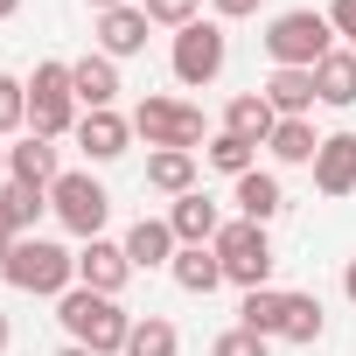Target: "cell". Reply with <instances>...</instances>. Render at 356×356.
Segmentation results:
<instances>
[{
	"instance_id": "obj_11",
	"label": "cell",
	"mask_w": 356,
	"mask_h": 356,
	"mask_svg": "<svg viewBox=\"0 0 356 356\" xmlns=\"http://www.w3.org/2000/svg\"><path fill=\"white\" fill-rule=\"evenodd\" d=\"M168 231H175V245H217V231H224V210H217L203 189H189V196H175V210H168Z\"/></svg>"
},
{
	"instance_id": "obj_27",
	"label": "cell",
	"mask_w": 356,
	"mask_h": 356,
	"mask_svg": "<svg viewBox=\"0 0 356 356\" xmlns=\"http://www.w3.org/2000/svg\"><path fill=\"white\" fill-rule=\"evenodd\" d=\"M203 161H210L217 175H231V182H238V175H252V168H259V147H245L238 133H224V126H217V133H210V147H203Z\"/></svg>"
},
{
	"instance_id": "obj_28",
	"label": "cell",
	"mask_w": 356,
	"mask_h": 356,
	"mask_svg": "<svg viewBox=\"0 0 356 356\" xmlns=\"http://www.w3.org/2000/svg\"><path fill=\"white\" fill-rule=\"evenodd\" d=\"M0 210H8V217L22 224V238H29V231H35V217L49 210V196H42V189H22V182H8V189H0Z\"/></svg>"
},
{
	"instance_id": "obj_14",
	"label": "cell",
	"mask_w": 356,
	"mask_h": 356,
	"mask_svg": "<svg viewBox=\"0 0 356 356\" xmlns=\"http://www.w3.org/2000/svg\"><path fill=\"white\" fill-rule=\"evenodd\" d=\"M231 203H238L245 224H273V217L286 210V189H280V175L252 168V175H238V182H231Z\"/></svg>"
},
{
	"instance_id": "obj_9",
	"label": "cell",
	"mask_w": 356,
	"mask_h": 356,
	"mask_svg": "<svg viewBox=\"0 0 356 356\" xmlns=\"http://www.w3.org/2000/svg\"><path fill=\"white\" fill-rule=\"evenodd\" d=\"M133 280V259H126V245H112V238H91L84 252H77V286H91V293H112L119 300V286Z\"/></svg>"
},
{
	"instance_id": "obj_10",
	"label": "cell",
	"mask_w": 356,
	"mask_h": 356,
	"mask_svg": "<svg viewBox=\"0 0 356 356\" xmlns=\"http://www.w3.org/2000/svg\"><path fill=\"white\" fill-rule=\"evenodd\" d=\"M314 189L335 203V196H356V133H328L321 154H314Z\"/></svg>"
},
{
	"instance_id": "obj_29",
	"label": "cell",
	"mask_w": 356,
	"mask_h": 356,
	"mask_svg": "<svg viewBox=\"0 0 356 356\" xmlns=\"http://www.w3.org/2000/svg\"><path fill=\"white\" fill-rule=\"evenodd\" d=\"M22 126H29V84L0 70V140H8V133H22Z\"/></svg>"
},
{
	"instance_id": "obj_37",
	"label": "cell",
	"mask_w": 356,
	"mask_h": 356,
	"mask_svg": "<svg viewBox=\"0 0 356 356\" xmlns=\"http://www.w3.org/2000/svg\"><path fill=\"white\" fill-rule=\"evenodd\" d=\"M22 15V0H0V22H15Z\"/></svg>"
},
{
	"instance_id": "obj_33",
	"label": "cell",
	"mask_w": 356,
	"mask_h": 356,
	"mask_svg": "<svg viewBox=\"0 0 356 356\" xmlns=\"http://www.w3.org/2000/svg\"><path fill=\"white\" fill-rule=\"evenodd\" d=\"M217 8V22H245V15H259V0H210Z\"/></svg>"
},
{
	"instance_id": "obj_4",
	"label": "cell",
	"mask_w": 356,
	"mask_h": 356,
	"mask_svg": "<svg viewBox=\"0 0 356 356\" xmlns=\"http://www.w3.org/2000/svg\"><path fill=\"white\" fill-rule=\"evenodd\" d=\"M77 119H84V105H77V91H70V63H35V77H29V133L35 140H63V133H77Z\"/></svg>"
},
{
	"instance_id": "obj_18",
	"label": "cell",
	"mask_w": 356,
	"mask_h": 356,
	"mask_svg": "<svg viewBox=\"0 0 356 356\" xmlns=\"http://www.w3.org/2000/svg\"><path fill=\"white\" fill-rule=\"evenodd\" d=\"M168 273H175V286H182V293H203V300L224 286V259H217V245H182Z\"/></svg>"
},
{
	"instance_id": "obj_19",
	"label": "cell",
	"mask_w": 356,
	"mask_h": 356,
	"mask_svg": "<svg viewBox=\"0 0 356 356\" xmlns=\"http://www.w3.org/2000/svg\"><path fill=\"white\" fill-rule=\"evenodd\" d=\"M126 140H133V119H119V112H84V119H77V147H84L91 161H119Z\"/></svg>"
},
{
	"instance_id": "obj_16",
	"label": "cell",
	"mask_w": 356,
	"mask_h": 356,
	"mask_svg": "<svg viewBox=\"0 0 356 356\" xmlns=\"http://www.w3.org/2000/svg\"><path fill=\"white\" fill-rule=\"evenodd\" d=\"M147 29H154L147 8H112V15H98V56H112V63H119V56H140V49H147Z\"/></svg>"
},
{
	"instance_id": "obj_22",
	"label": "cell",
	"mask_w": 356,
	"mask_h": 356,
	"mask_svg": "<svg viewBox=\"0 0 356 356\" xmlns=\"http://www.w3.org/2000/svg\"><path fill=\"white\" fill-rule=\"evenodd\" d=\"M266 154H273L280 168H314V154H321L314 119H280V126H273V140H266Z\"/></svg>"
},
{
	"instance_id": "obj_13",
	"label": "cell",
	"mask_w": 356,
	"mask_h": 356,
	"mask_svg": "<svg viewBox=\"0 0 356 356\" xmlns=\"http://www.w3.org/2000/svg\"><path fill=\"white\" fill-rule=\"evenodd\" d=\"M56 175H63V168H56V140H35V133H29L22 147H8V182L49 196V189H56Z\"/></svg>"
},
{
	"instance_id": "obj_23",
	"label": "cell",
	"mask_w": 356,
	"mask_h": 356,
	"mask_svg": "<svg viewBox=\"0 0 356 356\" xmlns=\"http://www.w3.org/2000/svg\"><path fill=\"white\" fill-rule=\"evenodd\" d=\"M314 98L321 105H356V49H328L314 63Z\"/></svg>"
},
{
	"instance_id": "obj_17",
	"label": "cell",
	"mask_w": 356,
	"mask_h": 356,
	"mask_svg": "<svg viewBox=\"0 0 356 356\" xmlns=\"http://www.w3.org/2000/svg\"><path fill=\"white\" fill-rule=\"evenodd\" d=\"M273 126H280V112L266 105V91H238V98L224 105V133H238L245 147H266Z\"/></svg>"
},
{
	"instance_id": "obj_12",
	"label": "cell",
	"mask_w": 356,
	"mask_h": 356,
	"mask_svg": "<svg viewBox=\"0 0 356 356\" xmlns=\"http://www.w3.org/2000/svg\"><path fill=\"white\" fill-rule=\"evenodd\" d=\"M70 91H77V105H84V112H112V98H119V63H112V56H98V49H91V56H77V63H70Z\"/></svg>"
},
{
	"instance_id": "obj_34",
	"label": "cell",
	"mask_w": 356,
	"mask_h": 356,
	"mask_svg": "<svg viewBox=\"0 0 356 356\" xmlns=\"http://www.w3.org/2000/svg\"><path fill=\"white\" fill-rule=\"evenodd\" d=\"M15 245H22V224H15L8 210H0V266H8V252H15Z\"/></svg>"
},
{
	"instance_id": "obj_38",
	"label": "cell",
	"mask_w": 356,
	"mask_h": 356,
	"mask_svg": "<svg viewBox=\"0 0 356 356\" xmlns=\"http://www.w3.org/2000/svg\"><path fill=\"white\" fill-rule=\"evenodd\" d=\"M8 342H15V328H8V314H0V356H8Z\"/></svg>"
},
{
	"instance_id": "obj_30",
	"label": "cell",
	"mask_w": 356,
	"mask_h": 356,
	"mask_svg": "<svg viewBox=\"0 0 356 356\" xmlns=\"http://www.w3.org/2000/svg\"><path fill=\"white\" fill-rule=\"evenodd\" d=\"M140 8H147L154 29H175V35H182L189 22H203V0H140Z\"/></svg>"
},
{
	"instance_id": "obj_8",
	"label": "cell",
	"mask_w": 356,
	"mask_h": 356,
	"mask_svg": "<svg viewBox=\"0 0 356 356\" xmlns=\"http://www.w3.org/2000/svg\"><path fill=\"white\" fill-rule=\"evenodd\" d=\"M217 259H224V280L231 286H266L273 280V238H266V224H245V217H231L224 231H217Z\"/></svg>"
},
{
	"instance_id": "obj_3",
	"label": "cell",
	"mask_w": 356,
	"mask_h": 356,
	"mask_svg": "<svg viewBox=\"0 0 356 356\" xmlns=\"http://www.w3.org/2000/svg\"><path fill=\"white\" fill-rule=\"evenodd\" d=\"M328 49H335V29H328V15H314V8H286V15L266 22V56H273V70H314Z\"/></svg>"
},
{
	"instance_id": "obj_5",
	"label": "cell",
	"mask_w": 356,
	"mask_h": 356,
	"mask_svg": "<svg viewBox=\"0 0 356 356\" xmlns=\"http://www.w3.org/2000/svg\"><path fill=\"white\" fill-rule=\"evenodd\" d=\"M49 210H56V224L70 231V238H105V217H112V196H105V182L98 175H84V168H70V175H56V189H49Z\"/></svg>"
},
{
	"instance_id": "obj_1",
	"label": "cell",
	"mask_w": 356,
	"mask_h": 356,
	"mask_svg": "<svg viewBox=\"0 0 356 356\" xmlns=\"http://www.w3.org/2000/svg\"><path fill=\"white\" fill-rule=\"evenodd\" d=\"M56 321H63V335L77 342V349H91V356H126V335H133V314L112 300V293H91V286H70L63 300H56Z\"/></svg>"
},
{
	"instance_id": "obj_40",
	"label": "cell",
	"mask_w": 356,
	"mask_h": 356,
	"mask_svg": "<svg viewBox=\"0 0 356 356\" xmlns=\"http://www.w3.org/2000/svg\"><path fill=\"white\" fill-rule=\"evenodd\" d=\"M56 356H91V349H77V342H70V349H56Z\"/></svg>"
},
{
	"instance_id": "obj_20",
	"label": "cell",
	"mask_w": 356,
	"mask_h": 356,
	"mask_svg": "<svg viewBox=\"0 0 356 356\" xmlns=\"http://www.w3.org/2000/svg\"><path fill=\"white\" fill-rule=\"evenodd\" d=\"M147 189H154V196H189V189H196V154L154 147V154H147Z\"/></svg>"
},
{
	"instance_id": "obj_24",
	"label": "cell",
	"mask_w": 356,
	"mask_h": 356,
	"mask_svg": "<svg viewBox=\"0 0 356 356\" xmlns=\"http://www.w3.org/2000/svg\"><path fill=\"white\" fill-rule=\"evenodd\" d=\"M280 314H286V293L280 286H252L245 300H238V328H252V335H280Z\"/></svg>"
},
{
	"instance_id": "obj_35",
	"label": "cell",
	"mask_w": 356,
	"mask_h": 356,
	"mask_svg": "<svg viewBox=\"0 0 356 356\" xmlns=\"http://www.w3.org/2000/svg\"><path fill=\"white\" fill-rule=\"evenodd\" d=\"M84 8L91 15H112V8H133V0H84Z\"/></svg>"
},
{
	"instance_id": "obj_26",
	"label": "cell",
	"mask_w": 356,
	"mask_h": 356,
	"mask_svg": "<svg viewBox=\"0 0 356 356\" xmlns=\"http://www.w3.org/2000/svg\"><path fill=\"white\" fill-rule=\"evenodd\" d=\"M126 356H182V335H175V321H161V314H140L133 335H126Z\"/></svg>"
},
{
	"instance_id": "obj_32",
	"label": "cell",
	"mask_w": 356,
	"mask_h": 356,
	"mask_svg": "<svg viewBox=\"0 0 356 356\" xmlns=\"http://www.w3.org/2000/svg\"><path fill=\"white\" fill-rule=\"evenodd\" d=\"M328 29H335V35L356 49V0H335V8H328Z\"/></svg>"
},
{
	"instance_id": "obj_39",
	"label": "cell",
	"mask_w": 356,
	"mask_h": 356,
	"mask_svg": "<svg viewBox=\"0 0 356 356\" xmlns=\"http://www.w3.org/2000/svg\"><path fill=\"white\" fill-rule=\"evenodd\" d=\"M0 189H8V147H0Z\"/></svg>"
},
{
	"instance_id": "obj_25",
	"label": "cell",
	"mask_w": 356,
	"mask_h": 356,
	"mask_svg": "<svg viewBox=\"0 0 356 356\" xmlns=\"http://www.w3.org/2000/svg\"><path fill=\"white\" fill-rule=\"evenodd\" d=\"M328 335V314L314 293H286V314H280V342H321Z\"/></svg>"
},
{
	"instance_id": "obj_6",
	"label": "cell",
	"mask_w": 356,
	"mask_h": 356,
	"mask_svg": "<svg viewBox=\"0 0 356 356\" xmlns=\"http://www.w3.org/2000/svg\"><path fill=\"white\" fill-rule=\"evenodd\" d=\"M224 63H231L224 22H189L182 35H175V49H168V70H175V84H189V91L217 84V77H224Z\"/></svg>"
},
{
	"instance_id": "obj_31",
	"label": "cell",
	"mask_w": 356,
	"mask_h": 356,
	"mask_svg": "<svg viewBox=\"0 0 356 356\" xmlns=\"http://www.w3.org/2000/svg\"><path fill=\"white\" fill-rule=\"evenodd\" d=\"M210 356H273V342L252 335V328H224V335L210 342Z\"/></svg>"
},
{
	"instance_id": "obj_7",
	"label": "cell",
	"mask_w": 356,
	"mask_h": 356,
	"mask_svg": "<svg viewBox=\"0 0 356 356\" xmlns=\"http://www.w3.org/2000/svg\"><path fill=\"white\" fill-rule=\"evenodd\" d=\"M133 133H140L147 147H182V154H196V147L210 140L203 112L182 105V98H140V105H133Z\"/></svg>"
},
{
	"instance_id": "obj_15",
	"label": "cell",
	"mask_w": 356,
	"mask_h": 356,
	"mask_svg": "<svg viewBox=\"0 0 356 356\" xmlns=\"http://www.w3.org/2000/svg\"><path fill=\"white\" fill-rule=\"evenodd\" d=\"M126 259H133V273H154V266H175V252H182V245H175V231H168V217H140L126 238Z\"/></svg>"
},
{
	"instance_id": "obj_2",
	"label": "cell",
	"mask_w": 356,
	"mask_h": 356,
	"mask_svg": "<svg viewBox=\"0 0 356 356\" xmlns=\"http://www.w3.org/2000/svg\"><path fill=\"white\" fill-rule=\"evenodd\" d=\"M0 280H8L15 293H42V300H63L77 286V252L56 245V238H22L8 252V266H0Z\"/></svg>"
},
{
	"instance_id": "obj_21",
	"label": "cell",
	"mask_w": 356,
	"mask_h": 356,
	"mask_svg": "<svg viewBox=\"0 0 356 356\" xmlns=\"http://www.w3.org/2000/svg\"><path fill=\"white\" fill-rule=\"evenodd\" d=\"M266 105L280 112V119H307L321 98H314V70H273L266 77Z\"/></svg>"
},
{
	"instance_id": "obj_36",
	"label": "cell",
	"mask_w": 356,
	"mask_h": 356,
	"mask_svg": "<svg viewBox=\"0 0 356 356\" xmlns=\"http://www.w3.org/2000/svg\"><path fill=\"white\" fill-rule=\"evenodd\" d=\"M342 293H349V300H356V259H349V266H342Z\"/></svg>"
}]
</instances>
